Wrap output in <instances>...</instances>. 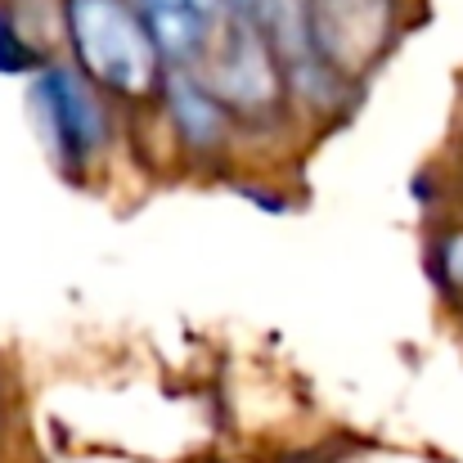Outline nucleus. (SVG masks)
<instances>
[{
    "label": "nucleus",
    "mask_w": 463,
    "mask_h": 463,
    "mask_svg": "<svg viewBox=\"0 0 463 463\" xmlns=\"http://www.w3.org/2000/svg\"><path fill=\"white\" fill-rule=\"evenodd\" d=\"M68 27L81 63L113 90L140 95L154 86L157 45L149 23L127 0H68Z\"/></svg>",
    "instance_id": "obj_1"
},
{
    "label": "nucleus",
    "mask_w": 463,
    "mask_h": 463,
    "mask_svg": "<svg viewBox=\"0 0 463 463\" xmlns=\"http://www.w3.org/2000/svg\"><path fill=\"white\" fill-rule=\"evenodd\" d=\"M36 109L45 122V140L59 162H86L104 145V109L95 104L86 77L68 63L45 68L36 81Z\"/></svg>",
    "instance_id": "obj_2"
},
{
    "label": "nucleus",
    "mask_w": 463,
    "mask_h": 463,
    "mask_svg": "<svg viewBox=\"0 0 463 463\" xmlns=\"http://www.w3.org/2000/svg\"><path fill=\"white\" fill-rule=\"evenodd\" d=\"M387 36V0H315L310 41L324 63L355 68Z\"/></svg>",
    "instance_id": "obj_3"
},
{
    "label": "nucleus",
    "mask_w": 463,
    "mask_h": 463,
    "mask_svg": "<svg viewBox=\"0 0 463 463\" xmlns=\"http://www.w3.org/2000/svg\"><path fill=\"white\" fill-rule=\"evenodd\" d=\"M212 86H216V95H225V99L239 104V109H257V104H266V99L275 95V68H270V59H266V50H261V32L234 23L230 45H225V54L216 59Z\"/></svg>",
    "instance_id": "obj_4"
},
{
    "label": "nucleus",
    "mask_w": 463,
    "mask_h": 463,
    "mask_svg": "<svg viewBox=\"0 0 463 463\" xmlns=\"http://www.w3.org/2000/svg\"><path fill=\"white\" fill-rule=\"evenodd\" d=\"M166 99H171V118L180 127V136L194 145V149H212L221 136H225V113L216 104V95L207 86H198L194 77L175 72L166 81Z\"/></svg>",
    "instance_id": "obj_5"
},
{
    "label": "nucleus",
    "mask_w": 463,
    "mask_h": 463,
    "mask_svg": "<svg viewBox=\"0 0 463 463\" xmlns=\"http://www.w3.org/2000/svg\"><path fill=\"white\" fill-rule=\"evenodd\" d=\"M207 27H212V23H203V18H198L189 5H184V9H171V14H157V18H149L154 45H157V54H162L166 63H180V59L198 54V45L207 41Z\"/></svg>",
    "instance_id": "obj_6"
},
{
    "label": "nucleus",
    "mask_w": 463,
    "mask_h": 463,
    "mask_svg": "<svg viewBox=\"0 0 463 463\" xmlns=\"http://www.w3.org/2000/svg\"><path fill=\"white\" fill-rule=\"evenodd\" d=\"M441 270L450 275V284L463 288V230L446 239V248H441Z\"/></svg>",
    "instance_id": "obj_7"
},
{
    "label": "nucleus",
    "mask_w": 463,
    "mask_h": 463,
    "mask_svg": "<svg viewBox=\"0 0 463 463\" xmlns=\"http://www.w3.org/2000/svg\"><path fill=\"white\" fill-rule=\"evenodd\" d=\"M189 9L203 18V23H212V18H221V14H230V0H189Z\"/></svg>",
    "instance_id": "obj_8"
}]
</instances>
